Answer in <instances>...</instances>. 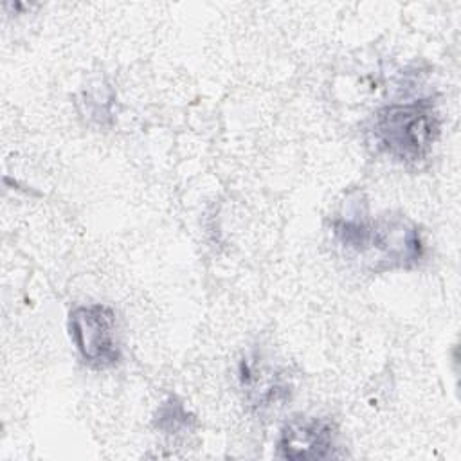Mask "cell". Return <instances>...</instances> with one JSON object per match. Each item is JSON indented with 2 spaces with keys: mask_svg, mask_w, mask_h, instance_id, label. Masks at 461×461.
Instances as JSON below:
<instances>
[{
  "mask_svg": "<svg viewBox=\"0 0 461 461\" xmlns=\"http://www.w3.org/2000/svg\"><path fill=\"white\" fill-rule=\"evenodd\" d=\"M240 378L241 387L247 391V398L259 407L276 405L290 393V387L279 376H276V373H267L265 367H258L249 358H243L240 364Z\"/></svg>",
  "mask_w": 461,
  "mask_h": 461,
  "instance_id": "5",
  "label": "cell"
},
{
  "mask_svg": "<svg viewBox=\"0 0 461 461\" xmlns=\"http://www.w3.org/2000/svg\"><path fill=\"white\" fill-rule=\"evenodd\" d=\"M68 333L77 355L88 367L110 369L121 362L117 315L110 306L94 303L72 308Z\"/></svg>",
  "mask_w": 461,
  "mask_h": 461,
  "instance_id": "3",
  "label": "cell"
},
{
  "mask_svg": "<svg viewBox=\"0 0 461 461\" xmlns=\"http://www.w3.org/2000/svg\"><path fill=\"white\" fill-rule=\"evenodd\" d=\"M155 427L164 434L189 432L194 427V416L187 412V409L176 396H169L160 403L157 411Z\"/></svg>",
  "mask_w": 461,
  "mask_h": 461,
  "instance_id": "6",
  "label": "cell"
},
{
  "mask_svg": "<svg viewBox=\"0 0 461 461\" xmlns=\"http://www.w3.org/2000/svg\"><path fill=\"white\" fill-rule=\"evenodd\" d=\"M331 236L346 259L373 274L412 268L425 254L418 227L402 214L348 211L331 220Z\"/></svg>",
  "mask_w": 461,
  "mask_h": 461,
  "instance_id": "1",
  "label": "cell"
},
{
  "mask_svg": "<svg viewBox=\"0 0 461 461\" xmlns=\"http://www.w3.org/2000/svg\"><path fill=\"white\" fill-rule=\"evenodd\" d=\"M276 456L292 461L339 457V429L328 418L295 416L281 427Z\"/></svg>",
  "mask_w": 461,
  "mask_h": 461,
  "instance_id": "4",
  "label": "cell"
},
{
  "mask_svg": "<svg viewBox=\"0 0 461 461\" xmlns=\"http://www.w3.org/2000/svg\"><path fill=\"white\" fill-rule=\"evenodd\" d=\"M439 113L429 99L391 103L376 110L371 139L376 149L393 160L414 164L423 160L439 137Z\"/></svg>",
  "mask_w": 461,
  "mask_h": 461,
  "instance_id": "2",
  "label": "cell"
}]
</instances>
